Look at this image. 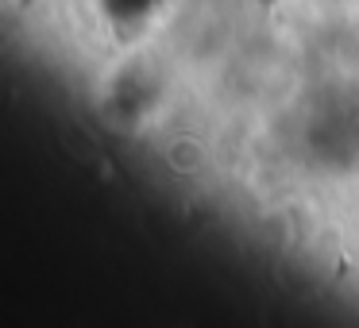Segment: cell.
Returning <instances> with one entry per match:
<instances>
[{"label":"cell","instance_id":"6da1fadb","mask_svg":"<svg viewBox=\"0 0 359 328\" xmlns=\"http://www.w3.org/2000/svg\"><path fill=\"white\" fill-rule=\"evenodd\" d=\"M163 163L170 166V174H178V178H201L212 163V151L201 135L182 132V135H174V139H166Z\"/></svg>","mask_w":359,"mask_h":328}]
</instances>
